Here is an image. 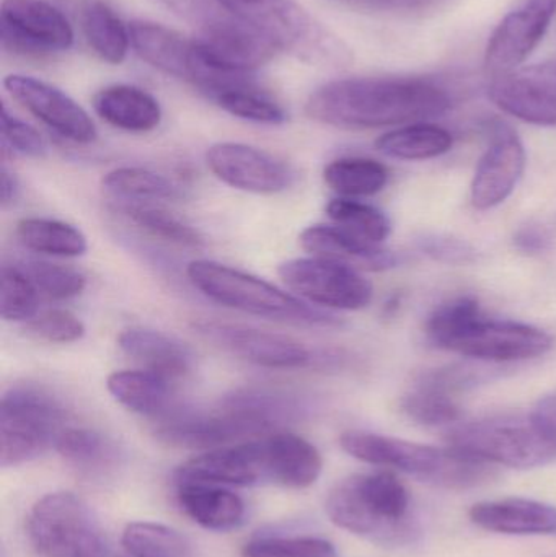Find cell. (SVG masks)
I'll list each match as a JSON object with an SVG mask.
<instances>
[{
  "label": "cell",
  "mask_w": 556,
  "mask_h": 557,
  "mask_svg": "<svg viewBox=\"0 0 556 557\" xmlns=\"http://www.w3.org/2000/svg\"><path fill=\"white\" fill-rule=\"evenodd\" d=\"M95 113L116 129L150 133L162 123L159 100L144 88L118 84L101 88L94 97Z\"/></svg>",
  "instance_id": "obj_25"
},
{
  "label": "cell",
  "mask_w": 556,
  "mask_h": 557,
  "mask_svg": "<svg viewBox=\"0 0 556 557\" xmlns=\"http://www.w3.org/2000/svg\"><path fill=\"white\" fill-rule=\"evenodd\" d=\"M411 499L391 471L353 474L326 497L329 519L338 529L381 545H404L415 535Z\"/></svg>",
  "instance_id": "obj_4"
},
{
  "label": "cell",
  "mask_w": 556,
  "mask_h": 557,
  "mask_svg": "<svg viewBox=\"0 0 556 557\" xmlns=\"http://www.w3.org/2000/svg\"><path fill=\"white\" fill-rule=\"evenodd\" d=\"M486 94L499 110L516 120L556 126V61L493 75Z\"/></svg>",
  "instance_id": "obj_15"
},
{
  "label": "cell",
  "mask_w": 556,
  "mask_h": 557,
  "mask_svg": "<svg viewBox=\"0 0 556 557\" xmlns=\"http://www.w3.org/2000/svg\"><path fill=\"white\" fill-rule=\"evenodd\" d=\"M118 347L134 362L169 380L182 379L193 369V352L185 343L162 331L127 327L118 336Z\"/></svg>",
  "instance_id": "obj_23"
},
{
  "label": "cell",
  "mask_w": 556,
  "mask_h": 557,
  "mask_svg": "<svg viewBox=\"0 0 556 557\" xmlns=\"http://www.w3.org/2000/svg\"><path fill=\"white\" fill-rule=\"evenodd\" d=\"M127 557H136V556H127Z\"/></svg>",
  "instance_id": "obj_49"
},
{
  "label": "cell",
  "mask_w": 556,
  "mask_h": 557,
  "mask_svg": "<svg viewBox=\"0 0 556 557\" xmlns=\"http://www.w3.org/2000/svg\"><path fill=\"white\" fill-rule=\"evenodd\" d=\"M300 247L312 257L338 261L358 271H385L400 264V257L381 245L369 244L338 225H310L299 237Z\"/></svg>",
  "instance_id": "obj_22"
},
{
  "label": "cell",
  "mask_w": 556,
  "mask_h": 557,
  "mask_svg": "<svg viewBox=\"0 0 556 557\" xmlns=\"http://www.w3.org/2000/svg\"><path fill=\"white\" fill-rule=\"evenodd\" d=\"M281 278L304 300L333 310H362L374 297V287L361 271L326 258H296L281 264Z\"/></svg>",
  "instance_id": "obj_11"
},
{
  "label": "cell",
  "mask_w": 556,
  "mask_h": 557,
  "mask_svg": "<svg viewBox=\"0 0 556 557\" xmlns=\"http://www.w3.org/2000/svg\"><path fill=\"white\" fill-rule=\"evenodd\" d=\"M20 268L32 278L39 295L51 300H69L81 295L87 287V278L74 268L49 261H28Z\"/></svg>",
  "instance_id": "obj_40"
},
{
  "label": "cell",
  "mask_w": 556,
  "mask_h": 557,
  "mask_svg": "<svg viewBox=\"0 0 556 557\" xmlns=\"http://www.w3.org/2000/svg\"><path fill=\"white\" fill-rule=\"evenodd\" d=\"M244 557H338L335 546L313 536H263L244 546Z\"/></svg>",
  "instance_id": "obj_41"
},
{
  "label": "cell",
  "mask_w": 556,
  "mask_h": 557,
  "mask_svg": "<svg viewBox=\"0 0 556 557\" xmlns=\"http://www.w3.org/2000/svg\"><path fill=\"white\" fill-rule=\"evenodd\" d=\"M131 46L147 64L201 90L211 77V62L205 58L195 36L147 20H134L129 25Z\"/></svg>",
  "instance_id": "obj_14"
},
{
  "label": "cell",
  "mask_w": 556,
  "mask_h": 557,
  "mask_svg": "<svg viewBox=\"0 0 556 557\" xmlns=\"http://www.w3.org/2000/svg\"><path fill=\"white\" fill-rule=\"evenodd\" d=\"M101 186L121 201L143 205L150 201H176L183 196L182 189L172 180L139 166L111 170L101 180Z\"/></svg>",
  "instance_id": "obj_33"
},
{
  "label": "cell",
  "mask_w": 556,
  "mask_h": 557,
  "mask_svg": "<svg viewBox=\"0 0 556 557\" xmlns=\"http://www.w3.org/2000/svg\"><path fill=\"white\" fill-rule=\"evenodd\" d=\"M267 444L276 486L306 490L317 483L323 460L316 445L289 432L267 435Z\"/></svg>",
  "instance_id": "obj_26"
},
{
  "label": "cell",
  "mask_w": 556,
  "mask_h": 557,
  "mask_svg": "<svg viewBox=\"0 0 556 557\" xmlns=\"http://www.w3.org/2000/svg\"><path fill=\"white\" fill-rule=\"evenodd\" d=\"M121 212L140 231L160 240L196 250L205 247V238L196 228L163 209L152 208L143 202H126L121 206Z\"/></svg>",
  "instance_id": "obj_36"
},
{
  "label": "cell",
  "mask_w": 556,
  "mask_h": 557,
  "mask_svg": "<svg viewBox=\"0 0 556 557\" xmlns=\"http://www.w3.org/2000/svg\"><path fill=\"white\" fill-rule=\"evenodd\" d=\"M29 542L42 557H107L103 530L90 507L72 493H51L32 507Z\"/></svg>",
  "instance_id": "obj_10"
},
{
  "label": "cell",
  "mask_w": 556,
  "mask_h": 557,
  "mask_svg": "<svg viewBox=\"0 0 556 557\" xmlns=\"http://www.w3.org/2000/svg\"><path fill=\"white\" fill-rule=\"evenodd\" d=\"M299 399L277 389H238L225 396L215 411L169 412L157 437L180 448H214L255 441L297 421Z\"/></svg>",
  "instance_id": "obj_2"
},
{
  "label": "cell",
  "mask_w": 556,
  "mask_h": 557,
  "mask_svg": "<svg viewBox=\"0 0 556 557\" xmlns=\"http://www.w3.org/2000/svg\"><path fill=\"white\" fill-rule=\"evenodd\" d=\"M358 9L374 10V12H413V10L430 9L444 0H346Z\"/></svg>",
  "instance_id": "obj_46"
},
{
  "label": "cell",
  "mask_w": 556,
  "mask_h": 557,
  "mask_svg": "<svg viewBox=\"0 0 556 557\" xmlns=\"http://www.w3.org/2000/svg\"><path fill=\"white\" fill-rule=\"evenodd\" d=\"M516 245L526 253H542L551 245V237L538 227H524L516 235Z\"/></svg>",
  "instance_id": "obj_47"
},
{
  "label": "cell",
  "mask_w": 556,
  "mask_h": 557,
  "mask_svg": "<svg viewBox=\"0 0 556 557\" xmlns=\"http://www.w3.org/2000/svg\"><path fill=\"white\" fill-rule=\"evenodd\" d=\"M222 9L273 42L277 51L313 67L343 71L353 49L296 0H215Z\"/></svg>",
  "instance_id": "obj_5"
},
{
  "label": "cell",
  "mask_w": 556,
  "mask_h": 557,
  "mask_svg": "<svg viewBox=\"0 0 556 557\" xmlns=\"http://www.w3.org/2000/svg\"><path fill=\"white\" fill-rule=\"evenodd\" d=\"M211 101L225 113L251 123L284 124L289 117L283 104L258 87L255 78L219 91Z\"/></svg>",
  "instance_id": "obj_34"
},
{
  "label": "cell",
  "mask_w": 556,
  "mask_h": 557,
  "mask_svg": "<svg viewBox=\"0 0 556 557\" xmlns=\"http://www.w3.org/2000/svg\"><path fill=\"white\" fill-rule=\"evenodd\" d=\"M18 195V178H16L15 173L9 172L7 166H2V170H0V201H2V208L5 209L13 205Z\"/></svg>",
  "instance_id": "obj_48"
},
{
  "label": "cell",
  "mask_w": 556,
  "mask_h": 557,
  "mask_svg": "<svg viewBox=\"0 0 556 557\" xmlns=\"http://www.w3.org/2000/svg\"><path fill=\"white\" fill-rule=\"evenodd\" d=\"M65 429L61 403L36 386H13L0 401V465L18 467L55 447Z\"/></svg>",
  "instance_id": "obj_9"
},
{
  "label": "cell",
  "mask_w": 556,
  "mask_h": 557,
  "mask_svg": "<svg viewBox=\"0 0 556 557\" xmlns=\"http://www.w3.org/2000/svg\"><path fill=\"white\" fill-rule=\"evenodd\" d=\"M189 282L215 304L254 317L306 326H338L329 311L312 307L271 282L218 261L196 260L186 268Z\"/></svg>",
  "instance_id": "obj_7"
},
{
  "label": "cell",
  "mask_w": 556,
  "mask_h": 557,
  "mask_svg": "<svg viewBox=\"0 0 556 557\" xmlns=\"http://www.w3.org/2000/svg\"><path fill=\"white\" fill-rule=\"evenodd\" d=\"M454 137L437 124L413 123L388 131L375 140V149L391 159L431 160L449 152Z\"/></svg>",
  "instance_id": "obj_29"
},
{
  "label": "cell",
  "mask_w": 556,
  "mask_h": 557,
  "mask_svg": "<svg viewBox=\"0 0 556 557\" xmlns=\"http://www.w3.org/2000/svg\"><path fill=\"white\" fill-rule=\"evenodd\" d=\"M108 392L129 411L165 418L172 408V380L150 370H120L107 380Z\"/></svg>",
  "instance_id": "obj_27"
},
{
  "label": "cell",
  "mask_w": 556,
  "mask_h": 557,
  "mask_svg": "<svg viewBox=\"0 0 556 557\" xmlns=\"http://www.w3.org/2000/svg\"><path fill=\"white\" fill-rule=\"evenodd\" d=\"M401 411L417 424L428 428L456 425L462 418L456 396L417 383L415 389L401 399Z\"/></svg>",
  "instance_id": "obj_38"
},
{
  "label": "cell",
  "mask_w": 556,
  "mask_h": 557,
  "mask_svg": "<svg viewBox=\"0 0 556 557\" xmlns=\"http://www.w3.org/2000/svg\"><path fill=\"white\" fill-rule=\"evenodd\" d=\"M489 133V147L470 186V199L479 211L503 205L515 193L526 169L524 144L509 124L493 121Z\"/></svg>",
  "instance_id": "obj_19"
},
{
  "label": "cell",
  "mask_w": 556,
  "mask_h": 557,
  "mask_svg": "<svg viewBox=\"0 0 556 557\" xmlns=\"http://www.w3.org/2000/svg\"><path fill=\"white\" fill-rule=\"evenodd\" d=\"M0 133H2L3 152L10 150L12 153L29 157V159H45L48 156V144L45 137L25 121L13 116L5 104H2V113H0Z\"/></svg>",
  "instance_id": "obj_43"
},
{
  "label": "cell",
  "mask_w": 556,
  "mask_h": 557,
  "mask_svg": "<svg viewBox=\"0 0 556 557\" xmlns=\"http://www.w3.org/2000/svg\"><path fill=\"white\" fill-rule=\"evenodd\" d=\"M427 336L440 349L480 362H521L545 356L554 347L544 330L483 317L479 300L469 295L441 304L428 318Z\"/></svg>",
  "instance_id": "obj_3"
},
{
  "label": "cell",
  "mask_w": 556,
  "mask_h": 557,
  "mask_svg": "<svg viewBox=\"0 0 556 557\" xmlns=\"http://www.w3.org/2000/svg\"><path fill=\"white\" fill-rule=\"evenodd\" d=\"M420 247L434 260L446 261V263H466L473 257V250L469 245L454 238H427L421 240Z\"/></svg>",
  "instance_id": "obj_45"
},
{
  "label": "cell",
  "mask_w": 556,
  "mask_h": 557,
  "mask_svg": "<svg viewBox=\"0 0 556 557\" xmlns=\"http://www.w3.org/2000/svg\"><path fill=\"white\" fill-rule=\"evenodd\" d=\"M16 237L23 247L48 257L77 258L88 250L82 231L55 219H22L16 224Z\"/></svg>",
  "instance_id": "obj_31"
},
{
  "label": "cell",
  "mask_w": 556,
  "mask_h": 557,
  "mask_svg": "<svg viewBox=\"0 0 556 557\" xmlns=\"http://www.w3.org/2000/svg\"><path fill=\"white\" fill-rule=\"evenodd\" d=\"M176 483H208L250 487L274 484L273 467L264 437L205 451L175 471Z\"/></svg>",
  "instance_id": "obj_13"
},
{
  "label": "cell",
  "mask_w": 556,
  "mask_h": 557,
  "mask_svg": "<svg viewBox=\"0 0 556 557\" xmlns=\"http://www.w3.org/2000/svg\"><path fill=\"white\" fill-rule=\"evenodd\" d=\"M446 85L428 77H349L323 84L306 103L310 120L342 129L428 123L453 108Z\"/></svg>",
  "instance_id": "obj_1"
},
{
  "label": "cell",
  "mask_w": 556,
  "mask_h": 557,
  "mask_svg": "<svg viewBox=\"0 0 556 557\" xmlns=\"http://www.w3.org/2000/svg\"><path fill=\"white\" fill-rule=\"evenodd\" d=\"M333 224L369 244L381 245L391 237L392 222L381 209L349 198H336L326 205Z\"/></svg>",
  "instance_id": "obj_35"
},
{
  "label": "cell",
  "mask_w": 556,
  "mask_h": 557,
  "mask_svg": "<svg viewBox=\"0 0 556 557\" xmlns=\"http://www.w3.org/2000/svg\"><path fill=\"white\" fill-rule=\"evenodd\" d=\"M0 39L5 51L42 58L67 51L74 45V29L48 0H2Z\"/></svg>",
  "instance_id": "obj_12"
},
{
  "label": "cell",
  "mask_w": 556,
  "mask_h": 557,
  "mask_svg": "<svg viewBox=\"0 0 556 557\" xmlns=\"http://www.w3.org/2000/svg\"><path fill=\"white\" fill-rule=\"evenodd\" d=\"M176 499L183 512L202 529L232 532L245 522L247 507L240 496L225 486L208 483H176Z\"/></svg>",
  "instance_id": "obj_24"
},
{
  "label": "cell",
  "mask_w": 556,
  "mask_h": 557,
  "mask_svg": "<svg viewBox=\"0 0 556 557\" xmlns=\"http://www.w3.org/2000/svg\"><path fill=\"white\" fill-rule=\"evenodd\" d=\"M198 333L238 359L267 369H304L316 360L306 344L242 324L199 323Z\"/></svg>",
  "instance_id": "obj_20"
},
{
  "label": "cell",
  "mask_w": 556,
  "mask_h": 557,
  "mask_svg": "<svg viewBox=\"0 0 556 557\" xmlns=\"http://www.w3.org/2000/svg\"><path fill=\"white\" fill-rule=\"evenodd\" d=\"M7 94L42 124L75 144H91L98 131L90 114L61 88L29 77L12 74L3 78Z\"/></svg>",
  "instance_id": "obj_17"
},
{
  "label": "cell",
  "mask_w": 556,
  "mask_h": 557,
  "mask_svg": "<svg viewBox=\"0 0 556 557\" xmlns=\"http://www.w3.org/2000/svg\"><path fill=\"white\" fill-rule=\"evenodd\" d=\"M339 445L349 457L375 467L394 468L421 483L467 490L489 480V463L454 448H437L366 431H346Z\"/></svg>",
  "instance_id": "obj_6"
},
{
  "label": "cell",
  "mask_w": 556,
  "mask_h": 557,
  "mask_svg": "<svg viewBox=\"0 0 556 557\" xmlns=\"http://www.w3.org/2000/svg\"><path fill=\"white\" fill-rule=\"evenodd\" d=\"M127 555L136 557H189L188 540L170 529L152 522L129 523L121 539Z\"/></svg>",
  "instance_id": "obj_37"
},
{
  "label": "cell",
  "mask_w": 556,
  "mask_h": 557,
  "mask_svg": "<svg viewBox=\"0 0 556 557\" xmlns=\"http://www.w3.org/2000/svg\"><path fill=\"white\" fill-rule=\"evenodd\" d=\"M54 448L69 465L88 476L107 474L121 460L118 445L94 429L65 428Z\"/></svg>",
  "instance_id": "obj_28"
},
{
  "label": "cell",
  "mask_w": 556,
  "mask_h": 557,
  "mask_svg": "<svg viewBox=\"0 0 556 557\" xmlns=\"http://www.w3.org/2000/svg\"><path fill=\"white\" fill-rule=\"evenodd\" d=\"M556 0H518L490 36L485 67L499 75L521 67L551 28Z\"/></svg>",
  "instance_id": "obj_16"
},
{
  "label": "cell",
  "mask_w": 556,
  "mask_h": 557,
  "mask_svg": "<svg viewBox=\"0 0 556 557\" xmlns=\"http://www.w3.org/2000/svg\"><path fill=\"white\" fill-rule=\"evenodd\" d=\"M0 288V314L5 321L26 323L38 314L39 292L25 271L15 264H3Z\"/></svg>",
  "instance_id": "obj_39"
},
{
  "label": "cell",
  "mask_w": 556,
  "mask_h": 557,
  "mask_svg": "<svg viewBox=\"0 0 556 557\" xmlns=\"http://www.w3.org/2000/svg\"><path fill=\"white\" fill-rule=\"evenodd\" d=\"M470 520L479 529L499 535H556V506L524 497L486 500L470 509Z\"/></svg>",
  "instance_id": "obj_21"
},
{
  "label": "cell",
  "mask_w": 556,
  "mask_h": 557,
  "mask_svg": "<svg viewBox=\"0 0 556 557\" xmlns=\"http://www.w3.org/2000/svg\"><path fill=\"white\" fill-rule=\"evenodd\" d=\"M85 324L77 314L64 308H52L25 323V333L33 339L51 344L77 343L85 336Z\"/></svg>",
  "instance_id": "obj_42"
},
{
  "label": "cell",
  "mask_w": 556,
  "mask_h": 557,
  "mask_svg": "<svg viewBox=\"0 0 556 557\" xmlns=\"http://www.w3.org/2000/svg\"><path fill=\"white\" fill-rule=\"evenodd\" d=\"M82 32L88 46L108 64L118 65L129 52V26L103 0L85 3L81 15Z\"/></svg>",
  "instance_id": "obj_30"
},
{
  "label": "cell",
  "mask_w": 556,
  "mask_h": 557,
  "mask_svg": "<svg viewBox=\"0 0 556 557\" xmlns=\"http://www.w3.org/2000/svg\"><path fill=\"white\" fill-rule=\"evenodd\" d=\"M206 163L212 175L225 185L254 195L286 191L296 178L294 170L283 160L247 144H214L206 152Z\"/></svg>",
  "instance_id": "obj_18"
},
{
  "label": "cell",
  "mask_w": 556,
  "mask_h": 557,
  "mask_svg": "<svg viewBox=\"0 0 556 557\" xmlns=\"http://www.w3.org/2000/svg\"><path fill=\"white\" fill-rule=\"evenodd\" d=\"M446 438L447 447L489 465L529 470L556 460V437L534 411L456 424Z\"/></svg>",
  "instance_id": "obj_8"
},
{
  "label": "cell",
  "mask_w": 556,
  "mask_h": 557,
  "mask_svg": "<svg viewBox=\"0 0 556 557\" xmlns=\"http://www.w3.org/2000/svg\"><path fill=\"white\" fill-rule=\"evenodd\" d=\"M486 379L483 367L475 366H449L446 369L433 370L424 373L417 383L440 389L447 395L456 396L457 393L466 392L472 386L479 385Z\"/></svg>",
  "instance_id": "obj_44"
},
{
  "label": "cell",
  "mask_w": 556,
  "mask_h": 557,
  "mask_svg": "<svg viewBox=\"0 0 556 557\" xmlns=\"http://www.w3.org/2000/svg\"><path fill=\"white\" fill-rule=\"evenodd\" d=\"M387 166L366 157H343L323 170L326 185L342 198H368L378 195L388 183Z\"/></svg>",
  "instance_id": "obj_32"
}]
</instances>
